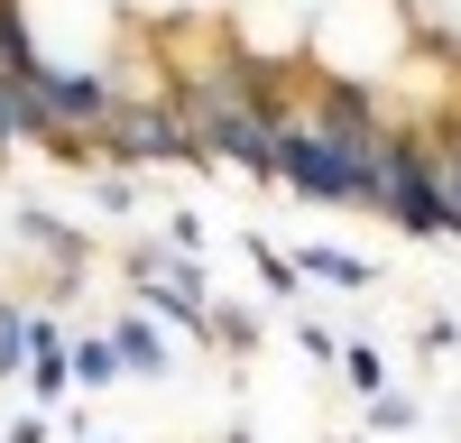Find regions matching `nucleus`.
Listing matches in <instances>:
<instances>
[{
  "instance_id": "nucleus-1",
  "label": "nucleus",
  "mask_w": 461,
  "mask_h": 443,
  "mask_svg": "<svg viewBox=\"0 0 461 443\" xmlns=\"http://www.w3.org/2000/svg\"><path fill=\"white\" fill-rule=\"evenodd\" d=\"M369 139L378 130H341V121H323V111L304 102V111H286V130H277V185H295L304 203H378Z\"/></svg>"
},
{
  "instance_id": "nucleus-2",
  "label": "nucleus",
  "mask_w": 461,
  "mask_h": 443,
  "mask_svg": "<svg viewBox=\"0 0 461 443\" xmlns=\"http://www.w3.org/2000/svg\"><path fill=\"white\" fill-rule=\"evenodd\" d=\"M102 158H111V167H194L203 139H194V121L176 111V93H158V102H121V111H111Z\"/></svg>"
},
{
  "instance_id": "nucleus-3",
  "label": "nucleus",
  "mask_w": 461,
  "mask_h": 443,
  "mask_svg": "<svg viewBox=\"0 0 461 443\" xmlns=\"http://www.w3.org/2000/svg\"><path fill=\"white\" fill-rule=\"evenodd\" d=\"M295 277H304V286H369L378 268H369L360 249H323V240H314V249H295Z\"/></svg>"
},
{
  "instance_id": "nucleus-4",
  "label": "nucleus",
  "mask_w": 461,
  "mask_h": 443,
  "mask_svg": "<svg viewBox=\"0 0 461 443\" xmlns=\"http://www.w3.org/2000/svg\"><path fill=\"white\" fill-rule=\"evenodd\" d=\"M425 148H434V176H443V203H452V240H461V111H452Z\"/></svg>"
},
{
  "instance_id": "nucleus-5",
  "label": "nucleus",
  "mask_w": 461,
  "mask_h": 443,
  "mask_svg": "<svg viewBox=\"0 0 461 443\" xmlns=\"http://www.w3.org/2000/svg\"><path fill=\"white\" fill-rule=\"evenodd\" d=\"M111 342H121L130 369H167V342H158V323H148V314H121V323H111Z\"/></svg>"
},
{
  "instance_id": "nucleus-6",
  "label": "nucleus",
  "mask_w": 461,
  "mask_h": 443,
  "mask_svg": "<svg viewBox=\"0 0 461 443\" xmlns=\"http://www.w3.org/2000/svg\"><path fill=\"white\" fill-rule=\"evenodd\" d=\"M74 379H84V388H111V379H121V342H111V332L74 342Z\"/></svg>"
},
{
  "instance_id": "nucleus-7",
  "label": "nucleus",
  "mask_w": 461,
  "mask_h": 443,
  "mask_svg": "<svg viewBox=\"0 0 461 443\" xmlns=\"http://www.w3.org/2000/svg\"><path fill=\"white\" fill-rule=\"evenodd\" d=\"M19 139H28V93H19V74L0 65V158H10Z\"/></svg>"
},
{
  "instance_id": "nucleus-8",
  "label": "nucleus",
  "mask_w": 461,
  "mask_h": 443,
  "mask_svg": "<svg viewBox=\"0 0 461 443\" xmlns=\"http://www.w3.org/2000/svg\"><path fill=\"white\" fill-rule=\"evenodd\" d=\"M341 369H351V388H360V397H388V360H378L369 342H351V351H341Z\"/></svg>"
},
{
  "instance_id": "nucleus-9",
  "label": "nucleus",
  "mask_w": 461,
  "mask_h": 443,
  "mask_svg": "<svg viewBox=\"0 0 461 443\" xmlns=\"http://www.w3.org/2000/svg\"><path fill=\"white\" fill-rule=\"evenodd\" d=\"M19 360H28V314H19V305H0V379H10Z\"/></svg>"
},
{
  "instance_id": "nucleus-10",
  "label": "nucleus",
  "mask_w": 461,
  "mask_h": 443,
  "mask_svg": "<svg viewBox=\"0 0 461 443\" xmlns=\"http://www.w3.org/2000/svg\"><path fill=\"white\" fill-rule=\"evenodd\" d=\"M203 342H221V351H249V342H258V323H249V314H221V305H212Z\"/></svg>"
},
{
  "instance_id": "nucleus-11",
  "label": "nucleus",
  "mask_w": 461,
  "mask_h": 443,
  "mask_svg": "<svg viewBox=\"0 0 461 443\" xmlns=\"http://www.w3.org/2000/svg\"><path fill=\"white\" fill-rule=\"evenodd\" d=\"M249 268H258L267 286H277V295H295V286H304V277H295V258H277V249H258V240H249Z\"/></svg>"
},
{
  "instance_id": "nucleus-12",
  "label": "nucleus",
  "mask_w": 461,
  "mask_h": 443,
  "mask_svg": "<svg viewBox=\"0 0 461 443\" xmlns=\"http://www.w3.org/2000/svg\"><path fill=\"white\" fill-rule=\"evenodd\" d=\"M295 342H304V351H314V360H323V369H332V360H341V342H332V332H323V323H314V314H304V323H295Z\"/></svg>"
},
{
  "instance_id": "nucleus-13",
  "label": "nucleus",
  "mask_w": 461,
  "mask_h": 443,
  "mask_svg": "<svg viewBox=\"0 0 461 443\" xmlns=\"http://www.w3.org/2000/svg\"><path fill=\"white\" fill-rule=\"evenodd\" d=\"M10 443H47V416H37V406H28V416L10 425Z\"/></svg>"
},
{
  "instance_id": "nucleus-14",
  "label": "nucleus",
  "mask_w": 461,
  "mask_h": 443,
  "mask_svg": "<svg viewBox=\"0 0 461 443\" xmlns=\"http://www.w3.org/2000/svg\"><path fill=\"white\" fill-rule=\"evenodd\" d=\"M230 443H249V434H230Z\"/></svg>"
}]
</instances>
